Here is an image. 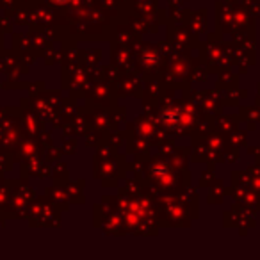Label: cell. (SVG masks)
<instances>
[{
	"label": "cell",
	"mask_w": 260,
	"mask_h": 260,
	"mask_svg": "<svg viewBox=\"0 0 260 260\" xmlns=\"http://www.w3.org/2000/svg\"><path fill=\"white\" fill-rule=\"evenodd\" d=\"M59 2H64V0H59Z\"/></svg>",
	"instance_id": "6da1fadb"
}]
</instances>
